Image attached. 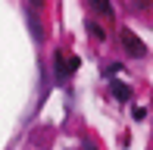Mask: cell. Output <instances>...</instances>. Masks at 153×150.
<instances>
[{
	"instance_id": "cell-5",
	"label": "cell",
	"mask_w": 153,
	"mask_h": 150,
	"mask_svg": "<svg viewBox=\"0 0 153 150\" xmlns=\"http://www.w3.org/2000/svg\"><path fill=\"white\" fill-rule=\"evenodd\" d=\"M88 28H91V35H94V38H103V31H100V28H97V25H94V22H88Z\"/></svg>"
},
{
	"instance_id": "cell-3",
	"label": "cell",
	"mask_w": 153,
	"mask_h": 150,
	"mask_svg": "<svg viewBox=\"0 0 153 150\" xmlns=\"http://www.w3.org/2000/svg\"><path fill=\"white\" fill-rule=\"evenodd\" d=\"M109 91H113V97L122 100V103H128V100H131V88L122 85V81H116V78H109Z\"/></svg>"
},
{
	"instance_id": "cell-2",
	"label": "cell",
	"mask_w": 153,
	"mask_h": 150,
	"mask_svg": "<svg viewBox=\"0 0 153 150\" xmlns=\"http://www.w3.org/2000/svg\"><path fill=\"white\" fill-rule=\"evenodd\" d=\"M122 44H125V50H128L131 56H137V59H141V56H147V47H144V41H141V38H134L128 28L122 31Z\"/></svg>"
},
{
	"instance_id": "cell-4",
	"label": "cell",
	"mask_w": 153,
	"mask_h": 150,
	"mask_svg": "<svg viewBox=\"0 0 153 150\" xmlns=\"http://www.w3.org/2000/svg\"><path fill=\"white\" fill-rule=\"evenodd\" d=\"M88 6L94 13H100V16H113V3L109 0H88Z\"/></svg>"
},
{
	"instance_id": "cell-1",
	"label": "cell",
	"mask_w": 153,
	"mask_h": 150,
	"mask_svg": "<svg viewBox=\"0 0 153 150\" xmlns=\"http://www.w3.org/2000/svg\"><path fill=\"white\" fill-rule=\"evenodd\" d=\"M53 66H56V78L66 81L69 75L78 69V56H62V53H56V63H53Z\"/></svg>"
}]
</instances>
